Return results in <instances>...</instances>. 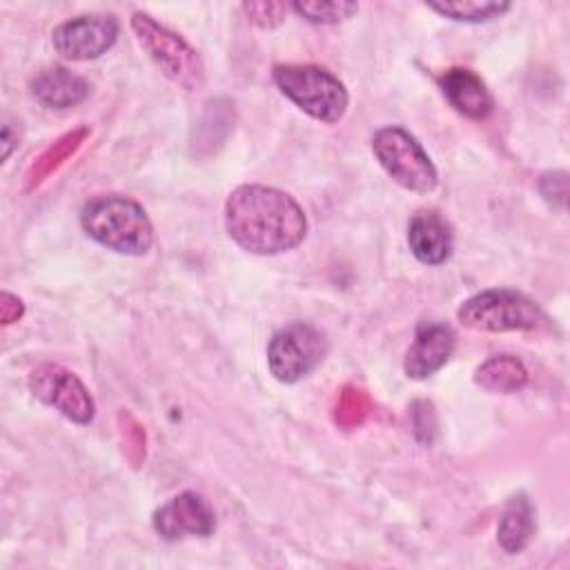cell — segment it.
<instances>
[{"label": "cell", "mask_w": 570, "mask_h": 570, "mask_svg": "<svg viewBox=\"0 0 570 570\" xmlns=\"http://www.w3.org/2000/svg\"><path fill=\"white\" fill-rule=\"evenodd\" d=\"M474 383L485 392L512 394L525 387L528 370L517 356L497 354L474 370Z\"/></svg>", "instance_id": "16"}, {"label": "cell", "mask_w": 570, "mask_h": 570, "mask_svg": "<svg viewBox=\"0 0 570 570\" xmlns=\"http://www.w3.org/2000/svg\"><path fill=\"white\" fill-rule=\"evenodd\" d=\"M289 7L312 24H336L358 11L356 2H294Z\"/></svg>", "instance_id": "21"}, {"label": "cell", "mask_w": 570, "mask_h": 570, "mask_svg": "<svg viewBox=\"0 0 570 570\" xmlns=\"http://www.w3.org/2000/svg\"><path fill=\"white\" fill-rule=\"evenodd\" d=\"M370 412H372L370 394L363 387L347 383L336 394V401L332 405V421L341 430H356L365 423Z\"/></svg>", "instance_id": "18"}, {"label": "cell", "mask_w": 570, "mask_h": 570, "mask_svg": "<svg viewBox=\"0 0 570 570\" xmlns=\"http://www.w3.org/2000/svg\"><path fill=\"white\" fill-rule=\"evenodd\" d=\"M412 425H414V434L423 441V443H430L432 441V434H434V412H432V405L428 401H416L412 405Z\"/></svg>", "instance_id": "23"}, {"label": "cell", "mask_w": 570, "mask_h": 570, "mask_svg": "<svg viewBox=\"0 0 570 570\" xmlns=\"http://www.w3.org/2000/svg\"><path fill=\"white\" fill-rule=\"evenodd\" d=\"M407 245L414 258L423 265H441L452 256L454 238L448 220L441 214L421 209L410 218Z\"/></svg>", "instance_id": "12"}, {"label": "cell", "mask_w": 570, "mask_h": 570, "mask_svg": "<svg viewBox=\"0 0 570 570\" xmlns=\"http://www.w3.org/2000/svg\"><path fill=\"white\" fill-rule=\"evenodd\" d=\"M29 390L36 399L78 425H87L96 414V403L85 383L58 363L38 365L29 374Z\"/></svg>", "instance_id": "8"}, {"label": "cell", "mask_w": 570, "mask_h": 570, "mask_svg": "<svg viewBox=\"0 0 570 570\" xmlns=\"http://www.w3.org/2000/svg\"><path fill=\"white\" fill-rule=\"evenodd\" d=\"M118 33L120 22L116 16L85 13L60 22L51 33V42L62 58L82 62L107 53L118 40Z\"/></svg>", "instance_id": "9"}, {"label": "cell", "mask_w": 570, "mask_h": 570, "mask_svg": "<svg viewBox=\"0 0 570 570\" xmlns=\"http://www.w3.org/2000/svg\"><path fill=\"white\" fill-rule=\"evenodd\" d=\"M131 31L142 47V51L151 58V62L178 87L198 89L205 82V67L196 49H191L178 33L156 22L149 13L131 16Z\"/></svg>", "instance_id": "5"}, {"label": "cell", "mask_w": 570, "mask_h": 570, "mask_svg": "<svg viewBox=\"0 0 570 570\" xmlns=\"http://www.w3.org/2000/svg\"><path fill=\"white\" fill-rule=\"evenodd\" d=\"M441 91L445 100L470 120H485L494 111V98L485 82L470 69H448L441 80Z\"/></svg>", "instance_id": "13"}, {"label": "cell", "mask_w": 570, "mask_h": 570, "mask_svg": "<svg viewBox=\"0 0 570 570\" xmlns=\"http://www.w3.org/2000/svg\"><path fill=\"white\" fill-rule=\"evenodd\" d=\"M31 96L47 109H69L89 96V82L82 76L53 65L40 69L31 78Z\"/></svg>", "instance_id": "14"}, {"label": "cell", "mask_w": 570, "mask_h": 570, "mask_svg": "<svg viewBox=\"0 0 570 570\" xmlns=\"http://www.w3.org/2000/svg\"><path fill=\"white\" fill-rule=\"evenodd\" d=\"M456 345L454 332L443 323H423L405 354L403 370L410 379L423 381L439 372L452 356Z\"/></svg>", "instance_id": "11"}, {"label": "cell", "mask_w": 570, "mask_h": 570, "mask_svg": "<svg viewBox=\"0 0 570 570\" xmlns=\"http://www.w3.org/2000/svg\"><path fill=\"white\" fill-rule=\"evenodd\" d=\"M229 238L245 252L272 256L294 249L307 234L303 207L276 187L240 185L225 203Z\"/></svg>", "instance_id": "1"}, {"label": "cell", "mask_w": 570, "mask_h": 570, "mask_svg": "<svg viewBox=\"0 0 570 570\" xmlns=\"http://www.w3.org/2000/svg\"><path fill=\"white\" fill-rule=\"evenodd\" d=\"M534 534V508L525 494H514L503 505L497 541L508 554H519Z\"/></svg>", "instance_id": "15"}, {"label": "cell", "mask_w": 570, "mask_h": 570, "mask_svg": "<svg viewBox=\"0 0 570 570\" xmlns=\"http://www.w3.org/2000/svg\"><path fill=\"white\" fill-rule=\"evenodd\" d=\"M22 316H24V303L16 294L4 289L0 294V323L11 325V323L20 321Z\"/></svg>", "instance_id": "24"}, {"label": "cell", "mask_w": 570, "mask_h": 570, "mask_svg": "<svg viewBox=\"0 0 570 570\" xmlns=\"http://www.w3.org/2000/svg\"><path fill=\"white\" fill-rule=\"evenodd\" d=\"M541 194H543V198L548 200V203H557L559 207H563V203H566V176L557 183V187L552 185V180H550V176L546 174L543 178H541Z\"/></svg>", "instance_id": "26"}, {"label": "cell", "mask_w": 570, "mask_h": 570, "mask_svg": "<svg viewBox=\"0 0 570 570\" xmlns=\"http://www.w3.org/2000/svg\"><path fill=\"white\" fill-rule=\"evenodd\" d=\"M372 151L387 176L401 187L428 194L436 187V167L421 142L403 127H383L372 138Z\"/></svg>", "instance_id": "6"}, {"label": "cell", "mask_w": 570, "mask_h": 570, "mask_svg": "<svg viewBox=\"0 0 570 570\" xmlns=\"http://www.w3.org/2000/svg\"><path fill=\"white\" fill-rule=\"evenodd\" d=\"M89 136V127H78V129H71L67 134H62L56 142H51L33 163L31 167L27 169V176H24V189L27 191H33L38 185H42L69 156H73L80 145L85 142V138Z\"/></svg>", "instance_id": "17"}, {"label": "cell", "mask_w": 570, "mask_h": 570, "mask_svg": "<svg viewBox=\"0 0 570 570\" xmlns=\"http://www.w3.org/2000/svg\"><path fill=\"white\" fill-rule=\"evenodd\" d=\"M18 120L11 118V116H4L2 118V158L7 160L13 151V147L18 145V138H20V129H18Z\"/></svg>", "instance_id": "25"}, {"label": "cell", "mask_w": 570, "mask_h": 570, "mask_svg": "<svg viewBox=\"0 0 570 570\" xmlns=\"http://www.w3.org/2000/svg\"><path fill=\"white\" fill-rule=\"evenodd\" d=\"M461 325L474 332H532L546 323L541 307L514 289H485L461 303Z\"/></svg>", "instance_id": "4"}, {"label": "cell", "mask_w": 570, "mask_h": 570, "mask_svg": "<svg viewBox=\"0 0 570 570\" xmlns=\"http://www.w3.org/2000/svg\"><path fill=\"white\" fill-rule=\"evenodd\" d=\"M151 525L167 541L209 537L216 530V514L203 494L185 490L154 512Z\"/></svg>", "instance_id": "10"}, {"label": "cell", "mask_w": 570, "mask_h": 570, "mask_svg": "<svg viewBox=\"0 0 570 570\" xmlns=\"http://www.w3.org/2000/svg\"><path fill=\"white\" fill-rule=\"evenodd\" d=\"M80 225L98 245L127 256H142L154 245V227L142 209L129 196L109 194L85 203Z\"/></svg>", "instance_id": "2"}, {"label": "cell", "mask_w": 570, "mask_h": 570, "mask_svg": "<svg viewBox=\"0 0 570 570\" xmlns=\"http://www.w3.org/2000/svg\"><path fill=\"white\" fill-rule=\"evenodd\" d=\"M116 423H118V436H120V443H122L125 459L131 463V468H140L142 461H145V452H147L145 428L127 410L118 412Z\"/></svg>", "instance_id": "20"}, {"label": "cell", "mask_w": 570, "mask_h": 570, "mask_svg": "<svg viewBox=\"0 0 570 570\" xmlns=\"http://www.w3.org/2000/svg\"><path fill=\"white\" fill-rule=\"evenodd\" d=\"M327 354V338L309 323H289L267 345V367L281 383H298L321 365Z\"/></svg>", "instance_id": "7"}, {"label": "cell", "mask_w": 570, "mask_h": 570, "mask_svg": "<svg viewBox=\"0 0 570 570\" xmlns=\"http://www.w3.org/2000/svg\"><path fill=\"white\" fill-rule=\"evenodd\" d=\"M432 11L456 22H488L503 16L510 9V2L497 0H448V2H428Z\"/></svg>", "instance_id": "19"}, {"label": "cell", "mask_w": 570, "mask_h": 570, "mask_svg": "<svg viewBox=\"0 0 570 570\" xmlns=\"http://www.w3.org/2000/svg\"><path fill=\"white\" fill-rule=\"evenodd\" d=\"M240 9L249 18V22L261 29H276L278 24H283L287 13V4L283 2H243Z\"/></svg>", "instance_id": "22"}, {"label": "cell", "mask_w": 570, "mask_h": 570, "mask_svg": "<svg viewBox=\"0 0 570 570\" xmlns=\"http://www.w3.org/2000/svg\"><path fill=\"white\" fill-rule=\"evenodd\" d=\"M274 82L283 96H287L301 111L314 120L334 125L347 111V89L327 69L318 65H276Z\"/></svg>", "instance_id": "3"}]
</instances>
